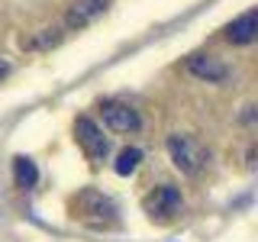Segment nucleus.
I'll list each match as a JSON object with an SVG mask.
<instances>
[{
  "mask_svg": "<svg viewBox=\"0 0 258 242\" xmlns=\"http://www.w3.org/2000/svg\"><path fill=\"white\" fill-rule=\"evenodd\" d=\"M168 155H171V165L187 177L200 174V168L207 165V149L194 136H181V133L168 136Z\"/></svg>",
  "mask_w": 258,
  "mask_h": 242,
  "instance_id": "1",
  "label": "nucleus"
},
{
  "mask_svg": "<svg viewBox=\"0 0 258 242\" xmlns=\"http://www.w3.org/2000/svg\"><path fill=\"white\" fill-rule=\"evenodd\" d=\"M75 216H81V220H87L94 226H110L116 220V207H113V200H107L103 194L84 191V194H78V200H75Z\"/></svg>",
  "mask_w": 258,
  "mask_h": 242,
  "instance_id": "2",
  "label": "nucleus"
},
{
  "mask_svg": "<svg viewBox=\"0 0 258 242\" xmlns=\"http://www.w3.org/2000/svg\"><path fill=\"white\" fill-rule=\"evenodd\" d=\"M75 139L81 145V152H84L91 161H103L110 152V139L103 136V129L94 123L91 116H78L75 119Z\"/></svg>",
  "mask_w": 258,
  "mask_h": 242,
  "instance_id": "3",
  "label": "nucleus"
},
{
  "mask_svg": "<svg viewBox=\"0 0 258 242\" xmlns=\"http://www.w3.org/2000/svg\"><path fill=\"white\" fill-rule=\"evenodd\" d=\"M181 207H184V197L171 184H161V188H155L152 194H145V200H142V210L152 220H161V223L171 220L174 213H181Z\"/></svg>",
  "mask_w": 258,
  "mask_h": 242,
  "instance_id": "4",
  "label": "nucleus"
},
{
  "mask_svg": "<svg viewBox=\"0 0 258 242\" xmlns=\"http://www.w3.org/2000/svg\"><path fill=\"white\" fill-rule=\"evenodd\" d=\"M100 113H103V123H107L113 133H136V129L142 126L139 110L123 103V100H103Z\"/></svg>",
  "mask_w": 258,
  "mask_h": 242,
  "instance_id": "5",
  "label": "nucleus"
},
{
  "mask_svg": "<svg viewBox=\"0 0 258 242\" xmlns=\"http://www.w3.org/2000/svg\"><path fill=\"white\" fill-rule=\"evenodd\" d=\"M110 0H75L64 13V29H87L107 13Z\"/></svg>",
  "mask_w": 258,
  "mask_h": 242,
  "instance_id": "6",
  "label": "nucleus"
},
{
  "mask_svg": "<svg viewBox=\"0 0 258 242\" xmlns=\"http://www.w3.org/2000/svg\"><path fill=\"white\" fill-rule=\"evenodd\" d=\"M187 71L194 78L207 81V84H220V81L229 78V68H226L220 58H213V55H190V58H187Z\"/></svg>",
  "mask_w": 258,
  "mask_h": 242,
  "instance_id": "7",
  "label": "nucleus"
},
{
  "mask_svg": "<svg viewBox=\"0 0 258 242\" xmlns=\"http://www.w3.org/2000/svg\"><path fill=\"white\" fill-rule=\"evenodd\" d=\"M255 36H258V13L255 10H245L239 20H232L226 26V42H232V45H252Z\"/></svg>",
  "mask_w": 258,
  "mask_h": 242,
  "instance_id": "8",
  "label": "nucleus"
},
{
  "mask_svg": "<svg viewBox=\"0 0 258 242\" xmlns=\"http://www.w3.org/2000/svg\"><path fill=\"white\" fill-rule=\"evenodd\" d=\"M13 181H16V188H36V181H39V168H36V161L26 158V155H16L13 158Z\"/></svg>",
  "mask_w": 258,
  "mask_h": 242,
  "instance_id": "9",
  "label": "nucleus"
},
{
  "mask_svg": "<svg viewBox=\"0 0 258 242\" xmlns=\"http://www.w3.org/2000/svg\"><path fill=\"white\" fill-rule=\"evenodd\" d=\"M139 165H142V149L129 145V149H123V152L116 155V161H113V171H116L119 177H129Z\"/></svg>",
  "mask_w": 258,
  "mask_h": 242,
  "instance_id": "10",
  "label": "nucleus"
},
{
  "mask_svg": "<svg viewBox=\"0 0 258 242\" xmlns=\"http://www.w3.org/2000/svg\"><path fill=\"white\" fill-rule=\"evenodd\" d=\"M58 39H61L58 29H42V36H39V39H29V42L23 39V45H26V48H48V45L58 42Z\"/></svg>",
  "mask_w": 258,
  "mask_h": 242,
  "instance_id": "11",
  "label": "nucleus"
},
{
  "mask_svg": "<svg viewBox=\"0 0 258 242\" xmlns=\"http://www.w3.org/2000/svg\"><path fill=\"white\" fill-rule=\"evenodd\" d=\"M7 71H10V65H7V62H0V81L7 78Z\"/></svg>",
  "mask_w": 258,
  "mask_h": 242,
  "instance_id": "12",
  "label": "nucleus"
}]
</instances>
